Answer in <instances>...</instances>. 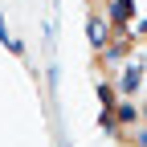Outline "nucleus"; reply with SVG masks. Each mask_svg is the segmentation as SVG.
Returning <instances> with one entry per match:
<instances>
[{
	"label": "nucleus",
	"mask_w": 147,
	"mask_h": 147,
	"mask_svg": "<svg viewBox=\"0 0 147 147\" xmlns=\"http://www.w3.org/2000/svg\"><path fill=\"white\" fill-rule=\"evenodd\" d=\"M139 86H143V65L135 61V65H127V69L119 74V82H115V90H119L123 98H135V94H139Z\"/></svg>",
	"instance_id": "f257e3e1"
},
{
	"label": "nucleus",
	"mask_w": 147,
	"mask_h": 147,
	"mask_svg": "<svg viewBox=\"0 0 147 147\" xmlns=\"http://www.w3.org/2000/svg\"><path fill=\"white\" fill-rule=\"evenodd\" d=\"M115 119H119V127H139L143 110L135 106V98H123V102H115Z\"/></svg>",
	"instance_id": "f03ea898"
},
{
	"label": "nucleus",
	"mask_w": 147,
	"mask_h": 147,
	"mask_svg": "<svg viewBox=\"0 0 147 147\" xmlns=\"http://www.w3.org/2000/svg\"><path fill=\"white\" fill-rule=\"evenodd\" d=\"M106 12H110L115 25H127L135 16V0H106Z\"/></svg>",
	"instance_id": "7ed1b4c3"
},
{
	"label": "nucleus",
	"mask_w": 147,
	"mask_h": 147,
	"mask_svg": "<svg viewBox=\"0 0 147 147\" xmlns=\"http://www.w3.org/2000/svg\"><path fill=\"white\" fill-rule=\"evenodd\" d=\"M90 45H110V25L102 21V16H90Z\"/></svg>",
	"instance_id": "20e7f679"
},
{
	"label": "nucleus",
	"mask_w": 147,
	"mask_h": 147,
	"mask_svg": "<svg viewBox=\"0 0 147 147\" xmlns=\"http://www.w3.org/2000/svg\"><path fill=\"white\" fill-rule=\"evenodd\" d=\"M98 102H102V110H115V102H119V90L110 86V82H102V86H98Z\"/></svg>",
	"instance_id": "39448f33"
},
{
	"label": "nucleus",
	"mask_w": 147,
	"mask_h": 147,
	"mask_svg": "<svg viewBox=\"0 0 147 147\" xmlns=\"http://www.w3.org/2000/svg\"><path fill=\"white\" fill-rule=\"evenodd\" d=\"M135 147H147V123L135 127Z\"/></svg>",
	"instance_id": "423d86ee"
},
{
	"label": "nucleus",
	"mask_w": 147,
	"mask_h": 147,
	"mask_svg": "<svg viewBox=\"0 0 147 147\" xmlns=\"http://www.w3.org/2000/svg\"><path fill=\"white\" fill-rule=\"evenodd\" d=\"M143 123H147V106H143Z\"/></svg>",
	"instance_id": "0eeeda50"
}]
</instances>
